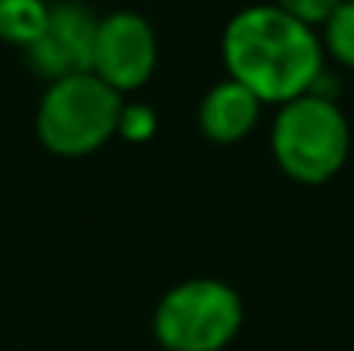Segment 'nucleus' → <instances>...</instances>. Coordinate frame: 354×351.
Segmentation results:
<instances>
[{"instance_id":"f03ea898","label":"nucleus","mask_w":354,"mask_h":351,"mask_svg":"<svg viewBox=\"0 0 354 351\" xmlns=\"http://www.w3.org/2000/svg\"><path fill=\"white\" fill-rule=\"evenodd\" d=\"M272 152L289 179L303 186H324L348 162V117L330 97H320L313 90L289 104H279V114L272 120Z\"/></svg>"},{"instance_id":"39448f33","label":"nucleus","mask_w":354,"mask_h":351,"mask_svg":"<svg viewBox=\"0 0 354 351\" xmlns=\"http://www.w3.org/2000/svg\"><path fill=\"white\" fill-rule=\"evenodd\" d=\"M158 66V38L155 28L134 14L114 10L100 17L97 24V45H93V76H100L118 93L141 90Z\"/></svg>"},{"instance_id":"7ed1b4c3","label":"nucleus","mask_w":354,"mask_h":351,"mask_svg":"<svg viewBox=\"0 0 354 351\" xmlns=\"http://www.w3.org/2000/svg\"><path fill=\"white\" fill-rule=\"evenodd\" d=\"M124 100L93 73H76L52 80L38 100L35 134L38 141L62 159H83L104 148L120 124Z\"/></svg>"},{"instance_id":"20e7f679","label":"nucleus","mask_w":354,"mask_h":351,"mask_svg":"<svg viewBox=\"0 0 354 351\" xmlns=\"http://www.w3.org/2000/svg\"><path fill=\"white\" fill-rule=\"evenodd\" d=\"M244 324V303L221 279H186L172 286L158 307L151 331L165 351H224Z\"/></svg>"},{"instance_id":"9b49d317","label":"nucleus","mask_w":354,"mask_h":351,"mask_svg":"<svg viewBox=\"0 0 354 351\" xmlns=\"http://www.w3.org/2000/svg\"><path fill=\"white\" fill-rule=\"evenodd\" d=\"M151 131H155V114H151L148 107H141V104H131V107H127V104H124L118 134L131 138V141H145V138H151Z\"/></svg>"},{"instance_id":"423d86ee","label":"nucleus","mask_w":354,"mask_h":351,"mask_svg":"<svg viewBox=\"0 0 354 351\" xmlns=\"http://www.w3.org/2000/svg\"><path fill=\"white\" fill-rule=\"evenodd\" d=\"M97 24L100 17L90 14V7L76 3V0H62L48 7V24L41 31V38L24 48L28 62L38 76L62 80V76H76V73H90L93 69V45H97Z\"/></svg>"},{"instance_id":"9d476101","label":"nucleus","mask_w":354,"mask_h":351,"mask_svg":"<svg viewBox=\"0 0 354 351\" xmlns=\"http://www.w3.org/2000/svg\"><path fill=\"white\" fill-rule=\"evenodd\" d=\"M341 0H275L279 10H286L289 17L303 21L306 28H324L330 21V14L337 10Z\"/></svg>"},{"instance_id":"f257e3e1","label":"nucleus","mask_w":354,"mask_h":351,"mask_svg":"<svg viewBox=\"0 0 354 351\" xmlns=\"http://www.w3.org/2000/svg\"><path fill=\"white\" fill-rule=\"evenodd\" d=\"M227 76L261 104H289L310 93L324 76V42L317 28L289 17L275 3H251L224 28Z\"/></svg>"},{"instance_id":"1a4fd4ad","label":"nucleus","mask_w":354,"mask_h":351,"mask_svg":"<svg viewBox=\"0 0 354 351\" xmlns=\"http://www.w3.org/2000/svg\"><path fill=\"white\" fill-rule=\"evenodd\" d=\"M320 42H324V52H330L337 62L354 69V0H341L337 3V10L324 24Z\"/></svg>"},{"instance_id":"0eeeda50","label":"nucleus","mask_w":354,"mask_h":351,"mask_svg":"<svg viewBox=\"0 0 354 351\" xmlns=\"http://www.w3.org/2000/svg\"><path fill=\"white\" fill-rule=\"evenodd\" d=\"M261 107L265 104L248 87H241L237 80L227 76L224 83L207 90V97L200 104V131H203V138H210L217 145H234L258 127Z\"/></svg>"},{"instance_id":"6e6552de","label":"nucleus","mask_w":354,"mask_h":351,"mask_svg":"<svg viewBox=\"0 0 354 351\" xmlns=\"http://www.w3.org/2000/svg\"><path fill=\"white\" fill-rule=\"evenodd\" d=\"M48 7L45 0H0V42L31 48L48 24Z\"/></svg>"}]
</instances>
